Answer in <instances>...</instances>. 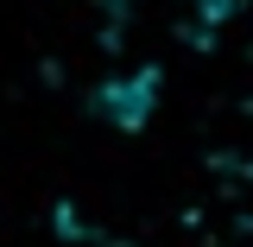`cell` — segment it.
<instances>
[{
    "label": "cell",
    "instance_id": "cell-1",
    "mask_svg": "<svg viewBox=\"0 0 253 247\" xmlns=\"http://www.w3.org/2000/svg\"><path fill=\"white\" fill-rule=\"evenodd\" d=\"M152 108H158V70H152V63L95 89V114H108L121 133H139V127L152 121Z\"/></svg>",
    "mask_w": 253,
    "mask_h": 247
}]
</instances>
